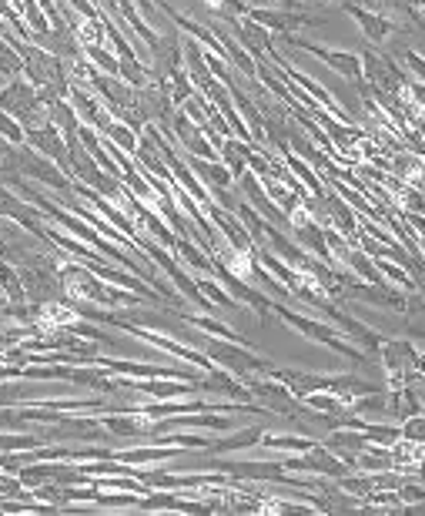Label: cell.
I'll use <instances>...</instances> for the list:
<instances>
[{"label": "cell", "mask_w": 425, "mask_h": 516, "mask_svg": "<svg viewBox=\"0 0 425 516\" xmlns=\"http://www.w3.org/2000/svg\"><path fill=\"white\" fill-rule=\"evenodd\" d=\"M61 282H64V295L74 302L101 305V309H131V305H148L144 295L101 279L88 262H61Z\"/></svg>", "instance_id": "1"}, {"label": "cell", "mask_w": 425, "mask_h": 516, "mask_svg": "<svg viewBox=\"0 0 425 516\" xmlns=\"http://www.w3.org/2000/svg\"><path fill=\"white\" fill-rule=\"evenodd\" d=\"M198 349L205 352V356L215 362L218 369L231 372V376H238L241 382L251 379V376H268L272 366H275V362H268L265 356H258L255 346L215 339V336H208V332H201V336H198Z\"/></svg>", "instance_id": "2"}, {"label": "cell", "mask_w": 425, "mask_h": 516, "mask_svg": "<svg viewBox=\"0 0 425 516\" xmlns=\"http://www.w3.org/2000/svg\"><path fill=\"white\" fill-rule=\"evenodd\" d=\"M375 359L382 366L385 389H399L419 376V349L409 336H385Z\"/></svg>", "instance_id": "3"}, {"label": "cell", "mask_w": 425, "mask_h": 516, "mask_svg": "<svg viewBox=\"0 0 425 516\" xmlns=\"http://www.w3.org/2000/svg\"><path fill=\"white\" fill-rule=\"evenodd\" d=\"M0 111L14 114L24 128H37V124L47 121V108L41 101V91H37L27 78L7 81L4 88H0Z\"/></svg>", "instance_id": "4"}, {"label": "cell", "mask_w": 425, "mask_h": 516, "mask_svg": "<svg viewBox=\"0 0 425 516\" xmlns=\"http://www.w3.org/2000/svg\"><path fill=\"white\" fill-rule=\"evenodd\" d=\"M282 466L285 473H308V476H318V480H342L345 473H352V466L338 453H332L322 439H318L308 453H292L288 460H282Z\"/></svg>", "instance_id": "5"}, {"label": "cell", "mask_w": 425, "mask_h": 516, "mask_svg": "<svg viewBox=\"0 0 425 516\" xmlns=\"http://www.w3.org/2000/svg\"><path fill=\"white\" fill-rule=\"evenodd\" d=\"M245 386H248L251 399L262 403L272 416L295 419L298 406H302V399H295L292 389H288L285 382L275 379V376H251V379H245Z\"/></svg>", "instance_id": "6"}, {"label": "cell", "mask_w": 425, "mask_h": 516, "mask_svg": "<svg viewBox=\"0 0 425 516\" xmlns=\"http://www.w3.org/2000/svg\"><path fill=\"white\" fill-rule=\"evenodd\" d=\"M362 78L365 84H372L375 91L382 94H402L405 81H409V74H402L399 64L392 61V54L385 51H375V47H369V51H362Z\"/></svg>", "instance_id": "7"}, {"label": "cell", "mask_w": 425, "mask_h": 516, "mask_svg": "<svg viewBox=\"0 0 425 516\" xmlns=\"http://www.w3.org/2000/svg\"><path fill=\"white\" fill-rule=\"evenodd\" d=\"M282 41L288 47H298V51H308L312 57H318L322 64H328L335 74H342L345 81L359 84L362 78V57L352 54V51H335V47H325V44H315V41H305V37H295V34H282Z\"/></svg>", "instance_id": "8"}, {"label": "cell", "mask_w": 425, "mask_h": 516, "mask_svg": "<svg viewBox=\"0 0 425 516\" xmlns=\"http://www.w3.org/2000/svg\"><path fill=\"white\" fill-rule=\"evenodd\" d=\"M21 175L27 181H37V185L57 191V195L74 191V178L67 175V171L57 168L51 158H44L41 151H34L31 145H21Z\"/></svg>", "instance_id": "9"}, {"label": "cell", "mask_w": 425, "mask_h": 516, "mask_svg": "<svg viewBox=\"0 0 425 516\" xmlns=\"http://www.w3.org/2000/svg\"><path fill=\"white\" fill-rule=\"evenodd\" d=\"M171 138L178 141L181 148L188 151V158H205V161H221L215 141L208 138V131H201L195 121L188 118L185 111H175V118H171Z\"/></svg>", "instance_id": "10"}, {"label": "cell", "mask_w": 425, "mask_h": 516, "mask_svg": "<svg viewBox=\"0 0 425 516\" xmlns=\"http://www.w3.org/2000/svg\"><path fill=\"white\" fill-rule=\"evenodd\" d=\"M134 101H138V114L144 124H158L161 135H171V118H175V101L168 98V91L161 84H148V88L134 91Z\"/></svg>", "instance_id": "11"}, {"label": "cell", "mask_w": 425, "mask_h": 516, "mask_svg": "<svg viewBox=\"0 0 425 516\" xmlns=\"http://www.w3.org/2000/svg\"><path fill=\"white\" fill-rule=\"evenodd\" d=\"M198 393L208 399H231V403H255L248 393V386L238 376H231L225 369H211V372H198L195 379Z\"/></svg>", "instance_id": "12"}, {"label": "cell", "mask_w": 425, "mask_h": 516, "mask_svg": "<svg viewBox=\"0 0 425 516\" xmlns=\"http://www.w3.org/2000/svg\"><path fill=\"white\" fill-rule=\"evenodd\" d=\"M342 11L362 27V34L369 37L375 47H382L385 41H392V37L399 34V27H395L392 17L375 11V7H362V4H352V0H342Z\"/></svg>", "instance_id": "13"}, {"label": "cell", "mask_w": 425, "mask_h": 516, "mask_svg": "<svg viewBox=\"0 0 425 516\" xmlns=\"http://www.w3.org/2000/svg\"><path fill=\"white\" fill-rule=\"evenodd\" d=\"M24 131H27V141H24V145H31L34 151H41L44 158H51L57 168L71 175V151H67L64 135L54 128L51 121L37 124V128H24ZM71 178H74V175H71Z\"/></svg>", "instance_id": "14"}, {"label": "cell", "mask_w": 425, "mask_h": 516, "mask_svg": "<svg viewBox=\"0 0 425 516\" xmlns=\"http://www.w3.org/2000/svg\"><path fill=\"white\" fill-rule=\"evenodd\" d=\"M245 17H251L255 24L268 27L272 34H295V31H302V27L315 24L312 14H305V11H288V7H282V11H275V7H248Z\"/></svg>", "instance_id": "15"}, {"label": "cell", "mask_w": 425, "mask_h": 516, "mask_svg": "<svg viewBox=\"0 0 425 516\" xmlns=\"http://www.w3.org/2000/svg\"><path fill=\"white\" fill-rule=\"evenodd\" d=\"M322 443L332 449V453L342 456L345 463L355 470V456L365 453L372 443H369V436L362 433L359 426H335V429H328V433L322 436Z\"/></svg>", "instance_id": "16"}, {"label": "cell", "mask_w": 425, "mask_h": 516, "mask_svg": "<svg viewBox=\"0 0 425 516\" xmlns=\"http://www.w3.org/2000/svg\"><path fill=\"white\" fill-rule=\"evenodd\" d=\"M225 27H231V34H235V41L245 47V51L251 54V57H265L268 51H272V31H268V27H262V24H255L251 21V17H238V21H231V24H225Z\"/></svg>", "instance_id": "17"}, {"label": "cell", "mask_w": 425, "mask_h": 516, "mask_svg": "<svg viewBox=\"0 0 425 516\" xmlns=\"http://www.w3.org/2000/svg\"><path fill=\"white\" fill-rule=\"evenodd\" d=\"M262 436H265V426H241V429H235V433L211 439V446L201 449V453H208V456L241 453V449H255L258 443H262Z\"/></svg>", "instance_id": "18"}, {"label": "cell", "mask_w": 425, "mask_h": 516, "mask_svg": "<svg viewBox=\"0 0 425 516\" xmlns=\"http://www.w3.org/2000/svg\"><path fill=\"white\" fill-rule=\"evenodd\" d=\"M325 202H328V225L335 232H342L345 238H359V218H355V208L338 195L335 188L325 191Z\"/></svg>", "instance_id": "19"}, {"label": "cell", "mask_w": 425, "mask_h": 516, "mask_svg": "<svg viewBox=\"0 0 425 516\" xmlns=\"http://www.w3.org/2000/svg\"><path fill=\"white\" fill-rule=\"evenodd\" d=\"M67 98H71V104L77 108V114H81V121L84 124H91V128H104V124L111 121V114H108V108H104V101H98V98H91L88 91H81L74 84L71 88V94H67Z\"/></svg>", "instance_id": "20"}, {"label": "cell", "mask_w": 425, "mask_h": 516, "mask_svg": "<svg viewBox=\"0 0 425 516\" xmlns=\"http://www.w3.org/2000/svg\"><path fill=\"white\" fill-rule=\"evenodd\" d=\"M402 319H405V336L412 342H425V289L405 295Z\"/></svg>", "instance_id": "21"}, {"label": "cell", "mask_w": 425, "mask_h": 516, "mask_svg": "<svg viewBox=\"0 0 425 516\" xmlns=\"http://www.w3.org/2000/svg\"><path fill=\"white\" fill-rule=\"evenodd\" d=\"M251 151H255V145H248V141H241V138L231 135V138L221 141L218 155H221V161H225V165L231 168V175L241 178V175H245V171H248Z\"/></svg>", "instance_id": "22"}, {"label": "cell", "mask_w": 425, "mask_h": 516, "mask_svg": "<svg viewBox=\"0 0 425 516\" xmlns=\"http://www.w3.org/2000/svg\"><path fill=\"white\" fill-rule=\"evenodd\" d=\"M318 443V436L308 433H295V436H282V433H265L262 436V449H272V453H308Z\"/></svg>", "instance_id": "23"}, {"label": "cell", "mask_w": 425, "mask_h": 516, "mask_svg": "<svg viewBox=\"0 0 425 516\" xmlns=\"http://www.w3.org/2000/svg\"><path fill=\"white\" fill-rule=\"evenodd\" d=\"M118 78H121L124 84H131L134 91H138V88H148V84H154L151 64H144L141 57H121Z\"/></svg>", "instance_id": "24"}, {"label": "cell", "mask_w": 425, "mask_h": 516, "mask_svg": "<svg viewBox=\"0 0 425 516\" xmlns=\"http://www.w3.org/2000/svg\"><path fill=\"white\" fill-rule=\"evenodd\" d=\"M355 470H362V473H385V470H395L392 449H389V446H369L365 453L355 456Z\"/></svg>", "instance_id": "25"}, {"label": "cell", "mask_w": 425, "mask_h": 516, "mask_svg": "<svg viewBox=\"0 0 425 516\" xmlns=\"http://www.w3.org/2000/svg\"><path fill=\"white\" fill-rule=\"evenodd\" d=\"M101 138H108L111 141V145L114 148H121L124 151V155H138V135H134V131L128 128V124H121V121H108V124H104V128H101Z\"/></svg>", "instance_id": "26"}, {"label": "cell", "mask_w": 425, "mask_h": 516, "mask_svg": "<svg viewBox=\"0 0 425 516\" xmlns=\"http://www.w3.org/2000/svg\"><path fill=\"white\" fill-rule=\"evenodd\" d=\"M375 269L382 272V279L395 285V289H402V292H415L419 289V282L412 279V272L409 269H402L399 262H392V258H375Z\"/></svg>", "instance_id": "27"}, {"label": "cell", "mask_w": 425, "mask_h": 516, "mask_svg": "<svg viewBox=\"0 0 425 516\" xmlns=\"http://www.w3.org/2000/svg\"><path fill=\"white\" fill-rule=\"evenodd\" d=\"M17 78H24V57L7 37H0V81L7 84Z\"/></svg>", "instance_id": "28"}, {"label": "cell", "mask_w": 425, "mask_h": 516, "mask_svg": "<svg viewBox=\"0 0 425 516\" xmlns=\"http://www.w3.org/2000/svg\"><path fill=\"white\" fill-rule=\"evenodd\" d=\"M84 57L94 64L98 71L111 74V78H118V68H121V57L114 54L111 44H84Z\"/></svg>", "instance_id": "29"}, {"label": "cell", "mask_w": 425, "mask_h": 516, "mask_svg": "<svg viewBox=\"0 0 425 516\" xmlns=\"http://www.w3.org/2000/svg\"><path fill=\"white\" fill-rule=\"evenodd\" d=\"M0 292L7 295V302L27 305V289L21 282V272H17L11 262H0Z\"/></svg>", "instance_id": "30"}, {"label": "cell", "mask_w": 425, "mask_h": 516, "mask_svg": "<svg viewBox=\"0 0 425 516\" xmlns=\"http://www.w3.org/2000/svg\"><path fill=\"white\" fill-rule=\"evenodd\" d=\"M195 282H198L201 295H208V299L215 302V305H221V309H241V302H238V299H231L228 289L215 279V275H211V279H205V275H198Z\"/></svg>", "instance_id": "31"}, {"label": "cell", "mask_w": 425, "mask_h": 516, "mask_svg": "<svg viewBox=\"0 0 425 516\" xmlns=\"http://www.w3.org/2000/svg\"><path fill=\"white\" fill-rule=\"evenodd\" d=\"M161 88L168 91V98L175 101V108H181V104H185V101L191 98V94H195V88H191L185 68L175 71V74H168V81H161Z\"/></svg>", "instance_id": "32"}, {"label": "cell", "mask_w": 425, "mask_h": 516, "mask_svg": "<svg viewBox=\"0 0 425 516\" xmlns=\"http://www.w3.org/2000/svg\"><path fill=\"white\" fill-rule=\"evenodd\" d=\"M4 175H21V145L0 138V178Z\"/></svg>", "instance_id": "33"}, {"label": "cell", "mask_w": 425, "mask_h": 516, "mask_svg": "<svg viewBox=\"0 0 425 516\" xmlns=\"http://www.w3.org/2000/svg\"><path fill=\"white\" fill-rule=\"evenodd\" d=\"M0 138H7L11 145H24V141H27V131H24V124L14 118V114L0 111Z\"/></svg>", "instance_id": "34"}, {"label": "cell", "mask_w": 425, "mask_h": 516, "mask_svg": "<svg viewBox=\"0 0 425 516\" xmlns=\"http://www.w3.org/2000/svg\"><path fill=\"white\" fill-rule=\"evenodd\" d=\"M402 439H409V443H419L425 446V413H415L409 419H402Z\"/></svg>", "instance_id": "35"}, {"label": "cell", "mask_w": 425, "mask_h": 516, "mask_svg": "<svg viewBox=\"0 0 425 516\" xmlns=\"http://www.w3.org/2000/svg\"><path fill=\"white\" fill-rule=\"evenodd\" d=\"M402 57V64H405V71H409V78L415 81H422L425 84V57L419 51H412V47H405V51H399Z\"/></svg>", "instance_id": "36"}, {"label": "cell", "mask_w": 425, "mask_h": 516, "mask_svg": "<svg viewBox=\"0 0 425 516\" xmlns=\"http://www.w3.org/2000/svg\"><path fill=\"white\" fill-rule=\"evenodd\" d=\"M399 496H402L405 510H409V506H419V503H425V483L412 480V476H409V480L399 486Z\"/></svg>", "instance_id": "37"}, {"label": "cell", "mask_w": 425, "mask_h": 516, "mask_svg": "<svg viewBox=\"0 0 425 516\" xmlns=\"http://www.w3.org/2000/svg\"><path fill=\"white\" fill-rule=\"evenodd\" d=\"M402 94L405 98L412 101V108H419L422 114H425V84L422 81H415V78H409L405 81V88H402Z\"/></svg>", "instance_id": "38"}, {"label": "cell", "mask_w": 425, "mask_h": 516, "mask_svg": "<svg viewBox=\"0 0 425 516\" xmlns=\"http://www.w3.org/2000/svg\"><path fill=\"white\" fill-rule=\"evenodd\" d=\"M409 476H412V480L425 483V453L419 456V460H415V466H412V470H409Z\"/></svg>", "instance_id": "39"}, {"label": "cell", "mask_w": 425, "mask_h": 516, "mask_svg": "<svg viewBox=\"0 0 425 516\" xmlns=\"http://www.w3.org/2000/svg\"><path fill=\"white\" fill-rule=\"evenodd\" d=\"M409 124H412V131H415V135H419V138L425 141V114H415V118H412Z\"/></svg>", "instance_id": "40"}, {"label": "cell", "mask_w": 425, "mask_h": 516, "mask_svg": "<svg viewBox=\"0 0 425 516\" xmlns=\"http://www.w3.org/2000/svg\"><path fill=\"white\" fill-rule=\"evenodd\" d=\"M11 305L14 302H7V295L0 292V319H11Z\"/></svg>", "instance_id": "41"}, {"label": "cell", "mask_w": 425, "mask_h": 516, "mask_svg": "<svg viewBox=\"0 0 425 516\" xmlns=\"http://www.w3.org/2000/svg\"><path fill=\"white\" fill-rule=\"evenodd\" d=\"M419 372H425V352H419Z\"/></svg>", "instance_id": "42"}]
</instances>
